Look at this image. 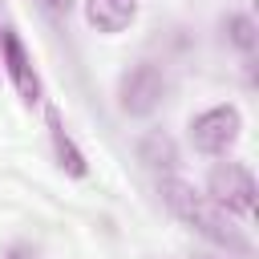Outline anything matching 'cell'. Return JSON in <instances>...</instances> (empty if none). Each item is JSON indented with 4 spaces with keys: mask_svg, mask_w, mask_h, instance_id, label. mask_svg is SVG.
I'll list each match as a JSON object with an SVG mask.
<instances>
[{
    "mask_svg": "<svg viewBox=\"0 0 259 259\" xmlns=\"http://www.w3.org/2000/svg\"><path fill=\"white\" fill-rule=\"evenodd\" d=\"M162 202L174 210V219H182V223H186L190 231H198L206 243H214V247H223V251H231V255H247V251H251L247 235L231 223V214H227L210 194H202L194 182L166 174V178H162Z\"/></svg>",
    "mask_w": 259,
    "mask_h": 259,
    "instance_id": "6da1fadb",
    "label": "cell"
},
{
    "mask_svg": "<svg viewBox=\"0 0 259 259\" xmlns=\"http://www.w3.org/2000/svg\"><path fill=\"white\" fill-rule=\"evenodd\" d=\"M239 130H243V113L235 105H210L190 117V146L198 154H227L239 142Z\"/></svg>",
    "mask_w": 259,
    "mask_h": 259,
    "instance_id": "7a4b0ae2",
    "label": "cell"
},
{
    "mask_svg": "<svg viewBox=\"0 0 259 259\" xmlns=\"http://www.w3.org/2000/svg\"><path fill=\"white\" fill-rule=\"evenodd\" d=\"M206 194L227 214H251L255 210V178L243 162H219L206 178Z\"/></svg>",
    "mask_w": 259,
    "mask_h": 259,
    "instance_id": "3957f363",
    "label": "cell"
},
{
    "mask_svg": "<svg viewBox=\"0 0 259 259\" xmlns=\"http://www.w3.org/2000/svg\"><path fill=\"white\" fill-rule=\"evenodd\" d=\"M0 61H4V77L12 81L16 97L24 105H40L45 89H40V77H36V65L28 57V49L20 45L16 32H0Z\"/></svg>",
    "mask_w": 259,
    "mask_h": 259,
    "instance_id": "277c9868",
    "label": "cell"
},
{
    "mask_svg": "<svg viewBox=\"0 0 259 259\" xmlns=\"http://www.w3.org/2000/svg\"><path fill=\"white\" fill-rule=\"evenodd\" d=\"M162 93H166V81H162V73H158L154 65H134V69L121 77V85H117V101H121V109L134 113V117L154 113V109L162 105Z\"/></svg>",
    "mask_w": 259,
    "mask_h": 259,
    "instance_id": "5b68a950",
    "label": "cell"
},
{
    "mask_svg": "<svg viewBox=\"0 0 259 259\" xmlns=\"http://www.w3.org/2000/svg\"><path fill=\"white\" fill-rule=\"evenodd\" d=\"M138 20V0H85V24L93 32L117 36Z\"/></svg>",
    "mask_w": 259,
    "mask_h": 259,
    "instance_id": "8992f818",
    "label": "cell"
},
{
    "mask_svg": "<svg viewBox=\"0 0 259 259\" xmlns=\"http://www.w3.org/2000/svg\"><path fill=\"white\" fill-rule=\"evenodd\" d=\"M49 138H53V154H57L61 170H69L73 178H85V174H89L85 154H81V150H77V142L65 134V125H61V113H57V109H49Z\"/></svg>",
    "mask_w": 259,
    "mask_h": 259,
    "instance_id": "52a82bcc",
    "label": "cell"
},
{
    "mask_svg": "<svg viewBox=\"0 0 259 259\" xmlns=\"http://www.w3.org/2000/svg\"><path fill=\"white\" fill-rule=\"evenodd\" d=\"M142 162H150L154 170H174L178 166V154H174V142L166 134H150L142 142Z\"/></svg>",
    "mask_w": 259,
    "mask_h": 259,
    "instance_id": "ba28073f",
    "label": "cell"
},
{
    "mask_svg": "<svg viewBox=\"0 0 259 259\" xmlns=\"http://www.w3.org/2000/svg\"><path fill=\"white\" fill-rule=\"evenodd\" d=\"M227 32H231V40L239 45V49H255V24H251V16H231L227 20Z\"/></svg>",
    "mask_w": 259,
    "mask_h": 259,
    "instance_id": "9c48e42d",
    "label": "cell"
},
{
    "mask_svg": "<svg viewBox=\"0 0 259 259\" xmlns=\"http://www.w3.org/2000/svg\"><path fill=\"white\" fill-rule=\"evenodd\" d=\"M0 259H36V247H32V243H12Z\"/></svg>",
    "mask_w": 259,
    "mask_h": 259,
    "instance_id": "30bf717a",
    "label": "cell"
},
{
    "mask_svg": "<svg viewBox=\"0 0 259 259\" xmlns=\"http://www.w3.org/2000/svg\"><path fill=\"white\" fill-rule=\"evenodd\" d=\"M0 81H4V61H0Z\"/></svg>",
    "mask_w": 259,
    "mask_h": 259,
    "instance_id": "8fae6325",
    "label": "cell"
}]
</instances>
